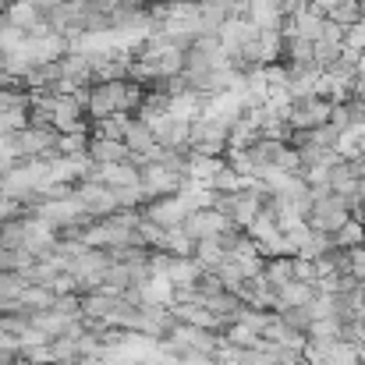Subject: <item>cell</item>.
Listing matches in <instances>:
<instances>
[{
	"mask_svg": "<svg viewBox=\"0 0 365 365\" xmlns=\"http://www.w3.org/2000/svg\"><path fill=\"white\" fill-rule=\"evenodd\" d=\"M355 217V202L330 192V185H312V206H309V224L323 235L341 231Z\"/></svg>",
	"mask_w": 365,
	"mask_h": 365,
	"instance_id": "1",
	"label": "cell"
},
{
	"mask_svg": "<svg viewBox=\"0 0 365 365\" xmlns=\"http://www.w3.org/2000/svg\"><path fill=\"white\" fill-rule=\"evenodd\" d=\"M57 138H61V131H57L50 121L46 124H25V128H18V131H11V135H7L11 153H14L18 160L53 156V153H57Z\"/></svg>",
	"mask_w": 365,
	"mask_h": 365,
	"instance_id": "2",
	"label": "cell"
},
{
	"mask_svg": "<svg viewBox=\"0 0 365 365\" xmlns=\"http://www.w3.org/2000/svg\"><path fill=\"white\" fill-rule=\"evenodd\" d=\"M231 149V124L213 118V114H199L192 121V153L202 156H224Z\"/></svg>",
	"mask_w": 365,
	"mask_h": 365,
	"instance_id": "3",
	"label": "cell"
},
{
	"mask_svg": "<svg viewBox=\"0 0 365 365\" xmlns=\"http://www.w3.org/2000/svg\"><path fill=\"white\" fill-rule=\"evenodd\" d=\"M138 181H142V188H145V195L153 202V199L181 192L188 185V174L181 167H170V163H142L138 167Z\"/></svg>",
	"mask_w": 365,
	"mask_h": 365,
	"instance_id": "4",
	"label": "cell"
},
{
	"mask_svg": "<svg viewBox=\"0 0 365 365\" xmlns=\"http://www.w3.org/2000/svg\"><path fill=\"white\" fill-rule=\"evenodd\" d=\"M75 195H78L86 217H93V220H103V217H110V213L121 210L118 192L110 185H100V181H78L75 185Z\"/></svg>",
	"mask_w": 365,
	"mask_h": 365,
	"instance_id": "5",
	"label": "cell"
},
{
	"mask_svg": "<svg viewBox=\"0 0 365 365\" xmlns=\"http://www.w3.org/2000/svg\"><path fill=\"white\" fill-rule=\"evenodd\" d=\"M181 227H185V235L192 238V242H202V238H220L224 231H231V227H238L227 213H220L217 206H206V210H192L185 220H181Z\"/></svg>",
	"mask_w": 365,
	"mask_h": 365,
	"instance_id": "6",
	"label": "cell"
},
{
	"mask_svg": "<svg viewBox=\"0 0 365 365\" xmlns=\"http://www.w3.org/2000/svg\"><path fill=\"white\" fill-rule=\"evenodd\" d=\"M334 114V100L327 96H309V100H291V128L294 131H312L319 124H330Z\"/></svg>",
	"mask_w": 365,
	"mask_h": 365,
	"instance_id": "7",
	"label": "cell"
},
{
	"mask_svg": "<svg viewBox=\"0 0 365 365\" xmlns=\"http://www.w3.org/2000/svg\"><path fill=\"white\" fill-rule=\"evenodd\" d=\"M142 213H145L153 224H160V227H181V220L192 213V202L185 199V192H174V195L153 199Z\"/></svg>",
	"mask_w": 365,
	"mask_h": 365,
	"instance_id": "8",
	"label": "cell"
},
{
	"mask_svg": "<svg viewBox=\"0 0 365 365\" xmlns=\"http://www.w3.org/2000/svg\"><path fill=\"white\" fill-rule=\"evenodd\" d=\"M359 181H362V170H359L355 156H341V160H334L330 170H327L330 192H337V195H344V199H351V202H359Z\"/></svg>",
	"mask_w": 365,
	"mask_h": 365,
	"instance_id": "9",
	"label": "cell"
},
{
	"mask_svg": "<svg viewBox=\"0 0 365 365\" xmlns=\"http://www.w3.org/2000/svg\"><path fill=\"white\" fill-rule=\"evenodd\" d=\"M220 43H224V50H227V57H238L245 46L259 36V25L252 21V18H245V14H238V18H227L224 25H220Z\"/></svg>",
	"mask_w": 365,
	"mask_h": 365,
	"instance_id": "10",
	"label": "cell"
},
{
	"mask_svg": "<svg viewBox=\"0 0 365 365\" xmlns=\"http://www.w3.org/2000/svg\"><path fill=\"white\" fill-rule=\"evenodd\" d=\"M121 138H124V145L131 149V156H145V153L156 145V131H153V124L142 121V118H135V114L124 121Z\"/></svg>",
	"mask_w": 365,
	"mask_h": 365,
	"instance_id": "11",
	"label": "cell"
},
{
	"mask_svg": "<svg viewBox=\"0 0 365 365\" xmlns=\"http://www.w3.org/2000/svg\"><path fill=\"white\" fill-rule=\"evenodd\" d=\"M89 160H96V163H121V160H131V149L124 145V138L93 135L89 138Z\"/></svg>",
	"mask_w": 365,
	"mask_h": 365,
	"instance_id": "12",
	"label": "cell"
},
{
	"mask_svg": "<svg viewBox=\"0 0 365 365\" xmlns=\"http://www.w3.org/2000/svg\"><path fill=\"white\" fill-rule=\"evenodd\" d=\"M202 266L195 262V255H170L167 262V277L174 280V287H188V284H199L202 280Z\"/></svg>",
	"mask_w": 365,
	"mask_h": 365,
	"instance_id": "13",
	"label": "cell"
},
{
	"mask_svg": "<svg viewBox=\"0 0 365 365\" xmlns=\"http://www.w3.org/2000/svg\"><path fill=\"white\" fill-rule=\"evenodd\" d=\"M312 294H316V284H305V280H287L284 287H277V309H287V305H305Z\"/></svg>",
	"mask_w": 365,
	"mask_h": 365,
	"instance_id": "14",
	"label": "cell"
},
{
	"mask_svg": "<svg viewBox=\"0 0 365 365\" xmlns=\"http://www.w3.org/2000/svg\"><path fill=\"white\" fill-rule=\"evenodd\" d=\"M262 277L269 280V287H284L287 280H294V255H273V259H266Z\"/></svg>",
	"mask_w": 365,
	"mask_h": 365,
	"instance_id": "15",
	"label": "cell"
},
{
	"mask_svg": "<svg viewBox=\"0 0 365 365\" xmlns=\"http://www.w3.org/2000/svg\"><path fill=\"white\" fill-rule=\"evenodd\" d=\"M224 337H227L235 348H262V344H266L262 334H259L252 323H245V319H235V323L224 330Z\"/></svg>",
	"mask_w": 365,
	"mask_h": 365,
	"instance_id": "16",
	"label": "cell"
},
{
	"mask_svg": "<svg viewBox=\"0 0 365 365\" xmlns=\"http://www.w3.org/2000/svg\"><path fill=\"white\" fill-rule=\"evenodd\" d=\"M50 355H53V365H78L82 362V348H78V341L68 337V334H61V337L50 341Z\"/></svg>",
	"mask_w": 365,
	"mask_h": 365,
	"instance_id": "17",
	"label": "cell"
},
{
	"mask_svg": "<svg viewBox=\"0 0 365 365\" xmlns=\"http://www.w3.org/2000/svg\"><path fill=\"white\" fill-rule=\"evenodd\" d=\"M245 185H248V181H245L231 163H224V167L213 174V181H210V188H213L217 195H235V192H242Z\"/></svg>",
	"mask_w": 365,
	"mask_h": 365,
	"instance_id": "18",
	"label": "cell"
},
{
	"mask_svg": "<svg viewBox=\"0 0 365 365\" xmlns=\"http://www.w3.org/2000/svg\"><path fill=\"white\" fill-rule=\"evenodd\" d=\"M89 131H61V138H57V153L61 156H86L89 153Z\"/></svg>",
	"mask_w": 365,
	"mask_h": 365,
	"instance_id": "19",
	"label": "cell"
},
{
	"mask_svg": "<svg viewBox=\"0 0 365 365\" xmlns=\"http://www.w3.org/2000/svg\"><path fill=\"white\" fill-rule=\"evenodd\" d=\"M195 262L202 266V269H213L224 255H227V248L220 245V238H202V242H195Z\"/></svg>",
	"mask_w": 365,
	"mask_h": 365,
	"instance_id": "20",
	"label": "cell"
},
{
	"mask_svg": "<svg viewBox=\"0 0 365 365\" xmlns=\"http://www.w3.org/2000/svg\"><path fill=\"white\" fill-rule=\"evenodd\" d=\"M330 238H334V245H337V248L351 252L355 245H362V242H365V220H359V217H351V220H348V224H344L341 231H334Z\"/></svg>",
	"mask_w": 365,
	"mask_h": 365,
	"instance_id": "21",
	"label": "cell"
},
{
	"mask_svg": "<svg viewBox=\"0 0 365 365\" xmlns=\"http://www.w3.org/2000/svg\"><path fill=\"white\" fill-rule=\"evenodd\" d=\"M294 280H305V284H319V269H316V259L294 255Z\"/></svg>",
	"mask_w": 365,
	"mask_h": 365,
	"instance_id": "22",
	"label": "cell"
},
{
	"mask_svg": "<svg viewBox=\"0 0 365 365\" xmlns=\"http://www.w3.org/2000/svg\"><path fill=\"white\" fill-rule=\"evenodd\" d=\"M344 46H348V50H359V53H365V14L355 21V25H348Z\"/></svg>",
	"mask_w": 365,
	"mask_h": 365,
	"instance_id": "23",
	"label": "cell"
},
{
	"mask_svg": "<svg viewBox=\"0 0 365 365\" xmlns=\"http://www.w3.org/2000/svg\"><path fill=\"white\" fill-rule=\"evenodd\" d=\"M348 269H351L359 280H365V245H355V248L348 252Z\"/></svg>",
	"mask_w": 365,
	"mask_h": 365,
	"instance_id": "24",
	"label": "cell"
},
{
	"mask_svg": "<svg viewBox=\"0 0 365 365\" xmlns=\"http://www.w3.org/2000/svg\"><path fill=\"white\" fill-rule=\"evenodd\" d=\"M309 4H312L316 11H323V14H330V11H334V7H337L341 0H309Z\"/></svg>",
	"mask_w": 365,
	"mask_h": 365,
	"instance_id": "25",
	"label": "cell"
},
{
	"mask_svg": "<svg viewBox=\"0 0 365 365\" xmlns=\"http://www.w3.org/2000/svg\"><path fill=\"white\" fill-rule=\"evenodd\" d=\"M359 199H365V174H362V181H359Z\"/></svg>",
	"mask_w": 365,
	"mask_h": 365,
	"instance_id": "26",
	"label": "cell"
},
{
	"mask_svg": "<svg viewBox=\"0 0 365 365\" xmlns=\"http://www.w3.org/2000/svg\"><path fill=\"white\" fill-rule=\"evenodd\" d=\"M362 245H365V242H362Z\"/></svg>",
	"mask_w": 365,
	"mask_h": 365,
	"instance_id": "27",
	"label": "cell"
}]
</instances>
